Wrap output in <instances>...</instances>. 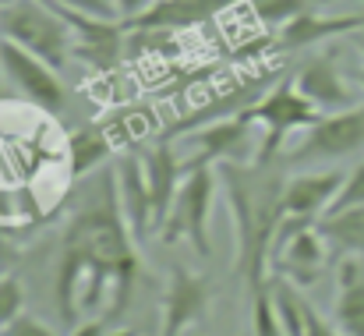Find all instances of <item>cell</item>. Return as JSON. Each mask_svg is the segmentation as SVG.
<instances>
[{"label":"cell","mask_w":364,"mask_h":336,"mask_svg":"<svg viewBox=\"0 0 364 336\" xmlns=\"http://www.w3.org/2000/svg\"><path fill=\"white\" fill-rule=\"evenodd\" d=\"M107 336H138V333H134V330H110Z\"/></svg>","instance_id":"obj_29"},{"label":"cell","mask_w":364,"mask_h":336,"mask_svg":"<svg viewBox=\"0 0 364 336\" xmlns=\"http://www.w3.org/2000/svg\"><path fill=\"white\" fill-rule=\"evenodd\" d=\"M251 301V336H287L276 312H272V298H269V283L255 294H247Z\"/></svg>","instance_id":"obj_20"},{"label":"cell","mask_w":364,"mask_h":336,"mask_svg":"<svg viewBox=\"0 0 364 336\" xmlns=\"http://www.w3.org/2000/svg\"><path fill=\"white\" fill-rule=\"evenodd\" d=\"M0 36L25 46L50 68H64L75 57V36L68 21L43 0H11L0 7Z\"/></svg>","instance_id":"obj_3"},{"label":"cell","mask_w":364,"mask_h":336,"mask_svg":"<svg viewBox=\"0 0 364 336\" xmlns=\"http://www.w3.org/2000/svg\"><path fill=\"white\" fill-rule=\"evenodd\" d=\"M304 336H343V330H340L336 322L322 319V315H318V308L308 301V326H304Z\"/></svg>","instance_id":"obj_25"},{"label":"cell","mask_w":364,"mask_h":336,"mask_svg":"<svg viewBox=\"0 0 364 336\" xmlns=\"http://www.w3.org/2000/svg\"><path fill=\"white\" fill-rule=\"evenodd\" d=\"M138 280V237L117 195L114 167L85 177L60 233L53 266V305L64 322L103 315L114 319L131 305Z\"/></svg>","instance_id":"obj_1"},{"label":"cell","mask_w":364,"mask_h":336,"mask_svg":"<svg viewBox=\"0 0 364 336\" xmlns=\"http://www.w3.org/2000/svg\"><path fill=\"white\" fill-rule=\"evenodd\" d=\"M0 336H4V333H0Z\"/></svg>","instance_id":"obj_35"},{"label":"cell","mask_w":364,"mask_h":336,"mask_svg":"<svg viewBox=\"0 0 364 336\" xmlns=\"http://www.w3.org/2000/svg\"><path fill=\"white\" fill-rule=\"evenodd\" d=\"M21 312H25V287H21L18 276L4 273V276H0V333H4Z\"/></svg>","instance_id":"obj_21"},{"label":"cell","mask_w":364,"mask_h":336,"mask_svg":"<svg viewBox=\"0 0 364 336\" xmlns=\"http://www.w3.org/2000/svg\"><path fill=\"white\" fill-rule=\"evenodd\" d=\"M0 71L11 82L14 96L28 107L43 113H60L68 103V89L57 75V68H50L46 61H39L36 53H28L25 46L11 43L0 36Z\"/></svg>","instance_id":"obj_8"},{"label":"cell","mask_w":364,"mask_h":336,"mask_svg":"<svg viewBox=\"0 0 364 336\" xmlns=\"http://www.w3.org/2000/svg\"><path fill=\"white\" fill-rule=\"evenodd\" d=\"M117 174V195H121V209L127 224L134 230L138 241H145L149 233H156V220H152V191H149V177H145V159L127 152L114 163Z\"/></svg>","instance_id":"obj_12"},{"label":"cell","mask_w":364,"mask_h":336,"mask_svg":"<svg viewBox=\"0 0 364 336\" xmlns=\"http://www.w3.org/2000/svg\"><path fill=\"white\" fill-rule=\"evenodd\" d=\"M64 7H75L82 14H96V18H117L114 0H60Z\"/></svg>","instance_id":"obj_24"},{"label":"cell","mask_w":364,"mask_h":336,"mask_svg":"<svg viewBox=\"0 0 364 336\" xmlns=\"http://www.w3.org/2000/svg\"><path fill=\"white\" fill-rule=\"evenodd\" d=\"M255 117L244 110L223 120H213L205 127H195L181 138H188V156H184V170H198V167H220V163H251L258 156L255 145Z\"/></svg>","instance_id":"obj_6"},{"label":"cell","mask_w":364,"mask_h":336,"mask_svg":"<svg viewBox=\"0 0 364 336\" xmlns=\"http://www.w3.org/2000/svg\"><path fill=\"white\" fill-rule=\"evenodd\" d=\"M343 181H347L343 170H308V174L287 177V188H283L287 216H304V220L318 224L329 213V206L336 202Z\"/></svg>","instance_id":"obj_11"},{"label":"cell","mask_w":364,"mask_h":336,"mask_svg":"<svg viewBox=\"0 0 364 336\" xmlns=\"http://www.w3.org/2000/svg\"><path fill=\"white\" fill-rule=\"evenodd\" d=\"M4 336H57L43 319H36V315H28V312H21L7 330H4Z\"/></svg>","instance_id":"obj_23"},{"label":"cell","mask_w":364,"mask_h":336,"mask_svg":"<svg viewBox=\"0 0 364 336\" xmlns=\"http://www.w3.org/2000/svg\"><path fill=\"white\" fill-rule=\"evenodd\" d=\"M220 195V170L216 167H198L188 170L181 181V191L166 213V224L159 230L163 244L188 241L198 258H213V241H209V216L213 202Z\"/></svg>","instance_id":"obj_4"},{"label":"cell","mask_w":364,"mask_h":336,"mask_svg":"<svg viewBox=\"0 0 364 336\" xmlns=\"http://www.w3.org/2000/svg\"><path fill=\"white\" fill-rule=\"evenodd\" d=\"M114 152V142L103 124H82L68 135V177L85 181L89 174L103 170Z\"/></svg>","instance_id":"obj_17"},{"label":"cell","mask_w":364,"mask_h":336,"mask_svg":"<svg viewBox=\"0 0 364 336\" xmlns=\"http://www.w3.org/2000/svg\"><path fill=\"white\" fill-rule=\"evenodd\" d=\"M336 326L343 336H364V258L343 255L336 269Z\"/></svg>","instance_id":"obj_16"},{"label":"cell","mask_w":364,"mask_h":336,"mask_svg":"<svg viewBox=\"0 0 364 336\" xmlns=\"http://www.w3.org/2000/svg\"><path fill=\"white\" fill-rule=\"evenodd\" d=\"M358 206H364V159L347 174V181H343L336 202L329 206V213H343V209H358Z\"/></svg>","instance_id":"obj_22"},{"label":"cell","mask_w":364,"mask_h":336,"mask_svg":"<svg viewBox=\"0 0 364 336\" xmlns=\"http://www.w3.org/2000/svg\"><path fill=\"white\" fill-rule=\"evenodd\" d=\"M364 28V14H318L315 7L304 11L301 18H294L290 25L279 28V39L276 46L279 50H304V46H315L322 39H333V36H347V32H361Z\"/></svg>","instance_id":"obj_15"},{"label":"cell","mask_w":364,"mask_h":336,"mask_svg":"<svg viewBox=\"0 0 364 336\" xmlns=\"http://www.w3.org/2000/svg\"><path fill=\"white\" fill-rule=\"evenodd\" d=\"M110 333V319H103V315H92V319H82L71 336H107Z\"/></svg>","instance_id":"obj_26"},{"label":"cell","mask_w":364,"mask_h":336,"mask_svg":"<svg viewBox=\"0 0 364 336\" xmlns=\"http://www.w3.org/2000/svg\"><path fill=\"white\" fill-rule=\"evenodd\" d=\"M0 138H4V131H0Z\"/></svg>","instance_id":"obj_32"},{"label":"cell","mask_w":364,"mask_h":336,"mask_svg":"<svg viewBox=\"0 0 364 336\" xmlns=\"http://www.w3.org/2000/svg\"><path fill=\"white\" fill-rule=\"evenodd\" d=\"M318 4H322V0H318ZM247 7H251V14H255L262 25L283 28V25H290L294 18H301L304 11H311L315 0H247Z\"/></svg>","instance_id":"obj_19"},{"label":"cell","mask_w":364,"mask_h":336,"mask_svg":"<svg viewBox=\"0 0 364 336\" xmlns=\"http://www.w3.org/2000/svg\"><path fill=\"white\" fill-rule=\"evenodd\" d=\"M364 152V103L340 113H326L318 124L304 131L297 149L287 156L294 167H322V163H340L347 156Z\"/></svg>","instance_id":"obj_7"},{"label":"cell","mask_w":364,"mask_h":336,"mask_svg":"<svg viewBox=\"0 0 364 336\" xmlns=\"http://www.w3.org/2000/svg\"><path fill=\"white\" fill-rule=\"evenodd\" d=\"M318 233L340 255H361L364 258V206L343 209V213H326L318 220Z\"/></svg>","instance_id":"obj_18"},{"label":"cell","mask_w":364,"mask_h":336,"mask_svg":"<svg viewBox=\"0 0 364 336\" xmlns=\"http://www.w3.org/2000/svg\"><path fill=\"white\" fill-rule=\"evenodd\" d=\"M141 159H145V177H149V191H152V220H156V233H159L188 170H184V159L177 156V149L170 142L152 145Z\"/></svg>","instance_id":"obj_14"},{"label":"cell","mask_w":364,"mask_h":336,"mask_svg":"<svg viewBox=\"0 0 364 336\" xmlns=\"http://www.w3.org/2000/svg\"><path fill=\"white\" fill-rule=\"evenodd\" d=\"M220 191L230 202V220L237 233V276L247 294L269 283L272 241L283 224V156L251 159V163H220Z\"/></svg>","instance_id":"obj_2"},{"label":"cell","mask_w":364,"mask_h":336,"mask_svg":"<svg viewBox=\"0 0 364 336\" xmlns=\"http://www.w3.org/2000/svg\"><path fill=\"white\" fill-rule=\"evenodd\" d=\"M322 266H326V237L318 233V224L294 233L276 255H272V269L279 276H287L290 283H297L301 290L311 287L318 276H322Z\"/></svg>","instance_id":"obj_13"},{"label":"cell","mask_w":364,"mask_h":336,"mask_svg":"<svg viewBox=\"0 0 364 336\" xmlns=\"http://www.w3.org/2000/svg\"><path fill=\"white\" fill-rule=\"evenodd\" d=\"M294 85L304 93V100H311L322 113H340V110L358 107V93H354L350 78L340 71V64H336L333 53L311 57V61L294 75Z\"/></svg>","instance_id":"obj_10"},{"label":"cell","mask_w":364,"mask_h":336,"mask_svg":"<svg viewBox=\"0 0 364 336\" xmlns=\"http://www.w3.org/2000/svg\"><path fill=\"white\" fill-rule=\"evenodd\" d=\"M361 14H364V11H361Z\"/></svg>","instance_id":"obj_34"},{"label":"cell","mask_w":364,"mask_h":336,"mask_svg":"<svg viewBox=\"0 0 364 336\" xmlns=\"http://www.w3.org/2000/svg\"><path fill=\"white\" fill-rule=\"evenodd\" d=\"M0 276H4V273H0Z\"/></svg>","instance_id":"obj_33"},{"label":"cell","mask_w":364,"mask_h":336,"mask_svg":"<svg viewBox=\"0 0 364 336\" xmlns=\"http://www.w3.org/2000/svg\"><path fill=\"white\" fill-rule=\"evenodd\" d=\"M247 113L255 117V124L262 131L255 159H279V149L294 131H308L311 124H318L326 117L311 100H304V93L294 85V78H279Z\"/></svg>","instance_id":"obj_5"},{"label":"cell","mask_w":364,"mask_h":336,"mask_svg":"<svg viewBox=\"0 0 364 336\" xmlns=\"http://www.w3.org/2000/svg\"><path fill=\"white\" fill-rule=\"evenodd\" d=\"M4 4H11V0H0V7H4Z\"/></svg>","instance_id":"obj_31"},{"label":"cell","mask_w":364,"mask_h":336,"mask_svg":"<svg viewBox=\"0 0 364 336\" xmlns=\"http://www.w3.org/2000/svg\"><path fill=\"white\" fill-rule=\"evenodd\" d=\"M213 308V283L209 276L191 273L188 266H170L166 290H163V319L159 336H184L191 326H198Z\"/></svg>","instance_id":"obj_9"},{"label":"cell","mask_w":364,"mask_h":336,"mask_svg":"<svg viewBox=\"0 0 364 336\" xmlns=\"http://www.w3.org/2000/svg\"><path fill=\"white\" fill-rule=\"evenodd\" d=\"M152 4H156V0H114V7H117V18H121V21H134V18H138V14H145Z\"/></svg>","instance_id":"obj_27"},{"label":"cell","mask_w":364,"mask_h":336,"mask_svg":"<svg viewBox=\"0 0 364 336\" xmlns=\"http://www.w3.org/2000/svg\"><path fill=\"white\" fill-rule=\"evenodd\" d=\"M358 36H361V53H364V28L358 32ZM358 82H361V89H364V68H361V75H358Z\"/></svg>","instance_id":"obj_30"},{"label":"cell","mask_w":364,"mask_h":336,"mask_svg":"<svg viewBox=\"0 0 364 336\" xmlns=\"http://www.w3.org/2000/svg\"><path fill=\"white\" fill-rule=\"evenodd\" d=\"M7 100H18V96H14L11 82H7V78H4V71H0V103H7Z\"/></svg>","instance_id":"obj_28"}]
</instances>
